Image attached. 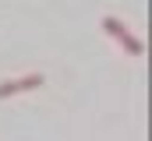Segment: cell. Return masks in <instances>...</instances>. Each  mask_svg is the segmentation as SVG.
<instances>
[{
  "instance_id": "obj_1",
  "label": "cell",
  "mask_w": 152,
  "mask_h": 141,
  "mask_svg": "<svg viewBox=\"0 0 152 141\" xmlns=\"http://www.w3.org/2000/svg\"><path fill=\"white\" fill-rule=\"evenodd\" d=\"M103 28H106V32L113 35V39L120 42V46H124V49H127V53H131V57H142V53H145L142 39H134V35L127 32V25H124L120 18H113V14H106V18H103Z\"/></svg>"
},
{
  "instance_id": "obj_2",
  "label": "cell",
  "mask_w": 152,
  "mask_h": 141,
  "mask_svg": "<svg viewBox=\"0 0 152 141\" xmlns=\"http://www.w3.org/2000/svg\"><path fill=\"white\" fill-rule=\"evenodd\" d=\"M39 85H46V78H42V74L11 78V81H4V85H0V99H7V95H18V92H36Z\"/></svg>"
}]
</instances>
